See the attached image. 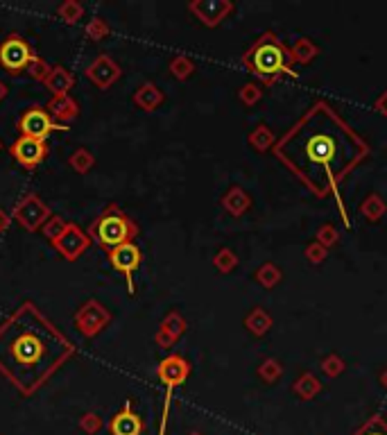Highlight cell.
<instances>
[{
    "instance_id": "1",
    "label": "cell",
    "mask_w": 387,
    "mask_h": 435,
    "mask_svg": "<svg viewBox=\"0 0 387 435\" xmlns=\"http://www.w3.org/2000/svg\"><path fill=\"white\" fill-rule=\"evenodd\" d=\"M272 154L315 197L333 195L344 227L351 229L339 184L369 156V143L326 100L313 102L306 114L279 136Z\"/></svg>"
},
{
    "instance_id": "2",
    "label": "cell",
    "mask_w": 387,
    "mask_h": 435,
    "mask_svg": "<svg viewBox=\"0 0 387 435\" xmlns=\"http://www.w3.org/2000/svg\"><path fill=\"white\" fill-rule=\"evenodd\" d=\"M77 354L75 345L34 302H23L0 322V374L32 397Z\"/></svg>"
},
{
    "instance_id": "3",
    "label": "cell",
    "mask_w": 387,
    "mask_h": 435,
    "mask_svg": "<svg viewBox=\"0 0 387 435\" xmlns=\"http://www.w3.org/2000/svg\"><path fill=\"white\" fill-rule=\"evenodd\" d=\"M242 64L265 86L281 82L283 77H297L295 64H292V57H290V48L281 41L279 34L272 32V30H265V32L249 45L247 52L242 54Z\"/></svg>"
},
{
    "instance_id": "4",
    "label": "cell",
    "mask_w": 387,
    "mask_h": 435,
    "mask_svg": "<svg viewBox=\"0 0 387 435\" xmlns=\"http://www.w3.org/2000/svg\"><path fill=\"white\" fill-rule=\"evenodd\" d=\"M138 232L140 229L136 225V220L127 216L118 204H109L89 225L91 241H96L105 252H112L116 247H121V245L134 243Z\"/></svg>"
},
{
    "instance_id": "5",
    "label": "cell",
    "mask_w": 387,
    "mask_h": 435,
    "mask_svg": "<svg viewBox=\"0 0 387 435\" xmlns=\"http://www.w3.org/2000/svg\"><path fill=\"white\" fill-rule=\"evenodd\" d=\"M156 376H159L161 385L165 387L163 413H161V424H159V435H165V424H168L172 392H175L179 385H184L188 381V376H191V363H188L181 354H170L159 363V367H156Z\"/></svg>"
},
{
    "instance_id": "6",
    "label": "cell",
    "mask_w": 387,
    "mask_h": 435,
    "mask_svg": "<svg viewBox=\"0 0 387 435\" xmlns=\"http://www.w3.org/2000/svg\"><path fill=\"white\" fill-rule=\"evenodd\" d=\"M112 320H114L112 311H109V308L102 302H98V299H89V302H84L73 315L75 329L80 331L84 338L100 336L102 331H105L109 324H112Z\"/></svg>"
},
{
    "instance_id": "7",
    "label": "cell",
    "mask_w": 387,
    "mask_h": 435,
    "mask_svg": "<svg viewBox=\"0 0 387 435\" xmlns=\"http://www.w3.org/2000/svg\"><path fill=\"white\" fill-rule=\"evenodd\" d=\"M50 216H52L50 207L36 193H28L25 197H21V200L14 204V211H12V218L30 234L41 232V227Z\"/></svg>"
},
{
    "instance_id": "8",
    "label": "cell",
    "mask_w": 387,
    "mask_h": 435,
    "mask_svg": "<svg viewBox=\"0 0 387 435\" xmlns=\"http://www.w3.org/2000/svg\"><path fill=\"white\" fill-rule=\"evenodd\" d=\"M19 130L21 136L45 141L54 132H68V125H59L54 118L45 112V107H30L28 112H23L19 118Z\"/></svg>"
},
{
    "instance_id": "9",
    "label": "cell",
    "mask_w": 387,
    "mask_h": 435,
    "mask_svg": "<svg viewBox=\"0 0 387 435\" xmlns=\"http://www.w3.org/2000/svg\"><path fill=\"white\" fill-rule=\"evenodd\" d=\"M34 59V50L21 34H10L0 41V66L12 75L25 73L30 61Z\"/></svg>"
},
{
    "instance_id": "10",
    "label": "cell",
    "mask_w": 387,
    "mask_h": 435,
    "mask_svg": "<svg viewBox=\"0 0 387 435\" xmlns=\"http://www.w3.org/2000/svg\"><path fill=\"white\" fill-rule=\"evenodd\" d=\"M107 259L114 270L125 276V281H127V292L134 295V292H136V286H134V272H136L140 263H143V252H140V247L136 243L121 245V247L107 252Z\"/></svg>"
},
{
    "instance_id": "11",
    "label": "cell",
    "mask_w": 387,
    "mask_h": 435,
    "mask_svg": "<svg viewBox=\"0 0 387 435\" xmlns=\"http://www.w3.org/2000/svg\"><path fill=\"white\" fill-rule=\"evenodd\" d=\"M10 154L14 156V161H17L23 170H36L39 165L43 163L45 156L50 154V148H48L45 141L19 136L10 145Z\"/></svg>"
},
{
    "instance_id": "12",
    "label": "cell",
    "mask_w": 387,
    "mask_h": 435,
    "mask_svg": "<svg viewBox=\"0 0 387 435\" xmlns=\"http://www.w3.org/2000/svg\"><path fill=\"white\" fill-rule=\"evenodd\" d=\"M84 75H86V80H89L91 84H96L100 91H107V89H112L118 80H121L123 68L118 66V61L114 57H109L107 52H100L98 57L86 66Z\"/></svg>"
},
{
    "instance_id": "13",
    "label": "cell",
    "mask_w": 387,
    "mask_h": 435,
    "mask_svg": "<svg viewBox=\"0 0 387 435\" xmlns=\"http://www.w3.org/2000/svg\"><path fill=\"white\" fill-rule=\"evenodd\" d=\"M52 247L57 250V254H61V259L77 261L86 250L91 247V236H89V232H84L80 225L70 223L66 227V232L52 243Z\"/></svg>"
},
{
    "instance_id": "14",
    "label": "cell",
    "mask_w": 387,
    "mask_h": 435,
    "mask_svg": "<svg viewBox=\"0 0 387 435\" xmlns=\"http://www.w3.org/2000/svg\"><path fill=\"white\" fill-rule=\"evenodd\" d=\"M233 10L236 5L231 0H193L188 3V12H193L207 28H218L224 19L231 17Z\"/></svg>"
},
{
    "instance_id": "15",
    "label": "cell",
    "mask_w": 387,
    "mask_h": 435,
    "mask_svg": "<svg viewBox=\"0 0 387 435\" xmlns=\"http://www.w3.org/2000/svg\"><path fill=\"white\" fill-rule=\"evenodd\" d=\"M186 329H188V322L184 320V315L179 311H170L159 324V331L154 334V343L159 345L161 350H172V347L179 343V338L186 334Z\"/></svg>"
},
{
    "instance_id": "16",
    "label": "cell",
    "mask_w": 387,
    "mask_h": 435,
    "mask_svg": "<svg viewBox=\"0 0 387 435\" xmlns=\"http://www.w3.org/2000/svg\"><path fill=\"white\" fill-rule=\"evenodd\" d=\"M109 433L112 435H143L145 422L127 401L112 419H109Z\"/></svg>"
},
{
    "instance_id": "17",
    "label": "cell",
    "mask_w": 387,
    "mask_h": 435,
    "mask_svg": "<svg viewBox=\"0 0 387 435\" xmlns=\"http://www.w3.org/2000/svg\"><path fill=\"white\" fill-rule=\"evenodd\" d=\"M45 112L59 125H68L80 116V105H77V100L73 96H52L48 100V105H45Z\"/></svg>"
},
{
    "instance_id": "18",
    "label": "cell",
    "mask_w": 387,
    "mask_h": 435,
    "mask_svg": "<svg viewBox=\"0 0 387 435\" xmlns=\"http://www.w3.org/2000/svg\"><path fill=\"white\" fill-rule=\"evenodd\" d=\"M132 100H134V105L138 109H143V112H156V109L163 105L165 96L154 82H143L136 91H134Z\"/></svg>"
},
{
    "instance_id": "19",
    "label": "cell",
    "mask_w": 387,
    "mask_h": 435,
    "mask_svg": "<svg viewBox=\"0 0 387 435\" xmlns=\"http://www.w3.org/2000/svg\"><path fill=\"white\" fill-rule=\"evenodd\" d=\"M43 86L48 89L52 96H70V91H73L75 86V73H70L66 66H52L48 80L43 82Z\"/></svg>"
},
{
    "instance_id": "20",
    "label": "cell",
    "mask_w": 387,
    "mask_h": 435,
    "mask_svg": "<svg viewBox=\"0 0 387 435\" xmlns=\"http://www.w3.org/2000/svg\"><path fill=\"white\" fill-rule=\"evenodd\" d=\"M222 209L227 213H231L233 218H240L251 209V195L242 186H231L222 195Z\"/></svg>"
},
{
    "instance_id": "21",
    "label": "cell",
    "mask_w": 387,
    "mask_h": 435,
    "mask_svg": "<svg viewBox=\"0 0 387 435\" xmlns=\"http://www.w3.org/2000/svg\"><path fill=\"white\" fill-rule=\"evenodd\" d=\"M320 54V45L313 41L311 37H297L295 43L290 45V57H292V64H299V66H306L311 64V61Z\"/></svg>"
},
{
    "instance_id": "22",
    "label": "cell",
    "mask_w": 387,
    "mask_h": 435,
    "mask_svg": "<svg viewBox=\"0 0 387 435\" xmlns=\"http://www.w3.org/2000/svg\"><path fill=\"white\" fill-rule=\"evenodd\" d=\"M276 141H279L276 134L270 130V125H265V123L256 125L247 136V143L251 145V150H256V152H272Z\"/></svg>"
},
{
    "instance_id": "23",
    "label": "cell",
    "mask_w": 387,
    "mask_h": 435,
    "mask_svg": "<svg viewBox=\"0 0 387 435\" xmlns=\"http://www.w3.org/2000/svg\"><path fill=\"white\" fill-rule=\"evenodd\" d=\"M244 329L249 331L251 336L256 338H263L267 331L272 329V315L265 311V308L254 306L251 311L247 313V318H244Z\"/></svg>"
},
{
    "instance_id": "24",
    "label": "cell",
    "mask_w": 387,
    "mask_h": 435,
    "mask_svg": "<svg viewBox=\"0 0 387 435\" xmlns=\"http://www.w3.org/2000/svg\"><path fill=\"white\" fill-rule=\"evenodd\" d=\"M322 387H324L322 381L313 374V372H304V374L295 381V385H292V392H295L302 401H311L322 392Z\"/></svg>"
},
{
    "instance_id": "25",
    "label": "cell",
    "mask_w": 387,
    "mask_h": 435,
    "mask_svg": "<svg viewBox=\"0 0 387 435\" xmlns=\"http://www.w3.org/2000/svg\"><path fill=\"white\" fill-rule=\"evenodd\" d=\"M360 213L367 223H378L387 213V204L378 193H369L365 200L360 202Z\"/></svg>"
},
{
    "instance_id": "26",
    "label": "cell",
    "mask_w": 387,
    "mask_h": 435,
    "mask_svg": "<svg viewBox=\"0 0 387 435\" xmlns=\"http://www.w3.org/2000/svg\"><path fill=\"white\" fill-rule=\"evenodd\" d=\"M254 279L256 283H260L263 288L267 290H272L276 283H279L283 279V272H281V267L279 265H274V263H263L258 267V270L254 272Z\"/></svg>"
},
{
    "instance_id": "27",
    "label": "cell",
    "mask_w": 387,
    "mask_h": 435,
    "mask_svg": "<svg viewBox=\"0 0 387 435\" xmlns=\"http://www.w3.org/2000/svg\"><path fill=\"white\" fill-rule=\"evenodd\" d=\"M68 163H70V168H73L75 172H80V175H86V172H91L93 165H96V156H93L86 148H77V150H73V152H70Z\"/></svg>"
},
{
    "instance_id": "28",
    "label": "cell",
    "mask_w": 387,
    "mask_h": 435,
    "mask_svg": "<svg viewBox=\"0 0 387 435\" xmlns=\"http://www.w3.org/2000/svg\"><path fill=\"white\" fill-rule=\"evenodd\" d=\"M168 68L172 77H177L179 82H186L188 77H193L195 73V61L191 57H186V54H175V57L170 59Z\"/></svg>"
},
{
    "instance_id": "29",
    "label": "cell",
    "mask_w": 387,
    "mask_h": 435,
    "mask_svg": "<svg viewBox=\"0 0 387 435\" xmlns=\"http://www.w3.org/2000/svg\"><path fill=\"white\" fill-rule=\"evenodd\" d=\"M57 17L64 23H68V26H75L84 17V5L77 3V0H66V3H61L57 7Z\"/></svg>"
},
{
    "instance_id": "30",
    "label": "cell",
    "mask_w": 387,
    "mask_h": 435,
    "mask_svg": "<svg viewBox=\"0 0 387 435\" xmlns=\"http://www.w3.org/2000/svg\"><path fill=\"white\" fill-rule=\"evenodd\" d=\"M70 223L64 218V216H57V213H52V216L45 220V225L41 227V234L45 236V239H48L50 243H54L59 239L61 234L66 232V227H68Z\"/></svg>"
},
{
    "instance_id": "31",
    "label": "cell",
    "mask_w": 387,
    "mask_h": 435,
    "mask_svg": "<svg viewBox=\"0 0 387 435\" xmlns=\"http://www.w3.org/2000/svg\"><path fill=\"white\" fill-rule=\"evenodd\" d=\"M213 265H216L218 272L229 274V272H233L236 265H238V256H236L233 250L222 247V250L216 252V256H213Z\"/></svg>"
},
{
    "instance_id": "32",
    "label": "cell",
    "mask_w": 387,
    "mask_h": 435,
    "mask_svg": "<svg viewBox=\"0 0 387 435\" xmlns=\"http://www.w3.org/2000/svg\"><path fill=\"white\" fill-rule=\"evenodd\" d=\"M258 376L263 378L265 383H276L283 376V365L276 358H265L258 365Z\"/></svg>"
},
{
    "instance_id": "33",
    "label": "cell",
    "mask_w": 387,
    "mask_h": 435,
    "mask_svg": "<svg viewBox=\"0 0 387 435\" xmlns=\"http://www.w3.org/2000/svg\"><path fill=\"white\" fill-rule=\"evenodd\" d=\"M50 70H52V66L48 64V61L41 59V57H36V54H34V59L28 64L25 73H28V77H32L34 82H41V84H43L45 80H48Z\"/></svg>"
},
{
    "instance_id": "34",
    "label": "cell",
    "mask_w": 387,
    "mask_h": 435,
    "mask_svg": "<svg viewBox=\"0 0 387 435\" xmlns=\"http://www.w3.org/2000/svg\"><path fill=\"white\" fill-rule=\"evenodd\" d=\"M351 435H387V419L383 415L369 417L367 422L362 424L358 431H353Z\"/></svg>"
},
{
    "instance_id": "35",
    "label": "cell",
    "mask_w": 387,
    "mask_h": 435,
    "mask_svg": "<svg viewBox=\"0 0 387 435\" xmlns=\"http://www.w3.org/2000/svg\"><path fill=\"white\" fill-rule=\"evenodd\" d=\"M344 370H346V363L342 361V356L328 354V356H324V358H322V372L328 378H337Z\"/></svg>"
},
{
    "instance_id": "36",
    "label": "cell",
    "mask_w": 387,
    "mask_h": 435,
    "mask_svg": "<svg viewBox=\"0 0 387 435\" xmlns=\"http://www.w3.org/2000/svg\"><path fill=\"white\" fill-rule=\"evenodd\" d=\"M238 100L242 102V105L254 107L256 102L263 100V89H260V86L254 84V82L244 84V86H240V91H238Z\"/></svg>"
},
{
    "instance_id": "37",
    "label": "cell",
    "mask_w": 387,
    "mask_h": 435,
    "mask_svg": "<svg viewBox=\"0 0 387 435\" xmlns=\"http://www.w3.org/2000/svg\"><path fill=\"white\" fill-rule=\"evenodd\" d=\"M109 23L102 19V17H96L89 21V26H86V37L91 39V41H102L105 37H109Z\"/></svg>"
},
{
    "instance_id": "38",
    "label": "cell",
    "mask_w": 387,
    "mask_h": 435,
    "mask_svg": "<svg viewBox=\"0 0 387 435\" xmlns=\"http://www.w3.org/2000/svg\"><path fill=\"white\" fill-rule=\"evenodd\" d=\"M315 241H317L320 245H324L326 250H331V247H333V245H337V241H339L337 227H335V225H331V223L322 225V227L317 229V236H315Z\"/></svg>"
},
{
    "instance_id": "39",
    "label": "cell",
    "mask_w": 387,
    "mask_h": 435,
    "mask_svg": "<svg viewBox=\"0 0 387 435\" xmlns=\"http://www.w3.org/2000/svg\"><path fill=\"white\" fill-rule=\"evenodd\" d=\"M326 259H328V250L324 247V245H320L317 241H313V243L306 247V261H308V263L320 265V263H324Z\"/></svg>"
},
{
    "instance_id": "40",
    "label": "cell",
    "mask_w": 387,
    "mask_h": 435,
    "mask_svg": "<svg viewBox=\"0 0 387 435\" xmlns=\"http://www.w3.org/2000/svg\"><path fill=\"white\" fill-rule=\"evenodd\" d=\"M80 426H82L84 431H89V433H96V431H100V426H102V419H100L98 415L89 413V415H84V417H82Z\"/></svg>"
},
{
    "instance_id": "41",
    "label": "cell",
    "mask_w": 387,
    "mask_h": 435,
    "mask_svg": "<svg viewBox=\"0 0 387 435\" xmlns=\"http://www.w3.org/2000/svg\"><path fill=\"white\" fill-rule=\"evenodd\" d=\"M374 109L381 116H387V91H383L381 96H378L376 100H374Z\"/></svg>"
},
{
    "instance_id": "42",
    "label": "cell",
    "mask_w": 387,
    "mask_h": 435,
    "mask_svg": "<svg viewBox=\"0 0 387 435\" xmlns=\"http://www.w3.org/2000/svg\"><path fill=\"white\" fill-rule=\"evenodd\" d=\"M12 216H10V213H7L5 209H0V234H5L7 232V229H10L12 227Z\"/></svg>"
},
{
    "instance_id": "43",
    "label": "cell",
    "mask_w": 387,
    "mask_h": 435,
    "mask_svg": "<svg viewBox=\"0 0 387 435\" xmlns=\"http://www.w3.org/2000/svg\"><path fill=\"white\" fill-rule=\"evenodd\" d=\"M7 93H10V86H7L3 80H0V102H3L7 98Z\"/></svg>"
},
{
    "instance_id": "44",
    "label": "cell",
    "mask_w": 387,
    "mask_h": 435,
    "mask_svg": "<svg viewBox=\"0 0 387 435\" xmlns=\"http://www.w3.org/2000/svg\"><path fill=\"white\" fill-rule=\"evenodd\" d=\"M381 385L385 387V390H387V370L383 372V374H381Z\"/></svg>"
},
{
    "instance_id": "45",
    "label": "cell",
    "mask_w": 387,
    "mask_h": 435,
    "mask_svg": "<svg viewBox=\"0 0 387 435\" xmlns=\"http://www.w3.org/2000/svg\"><path fill=\"white\" fill-rule=\"evenodd\" d=\"M188 435H202V433H197V431H195V433H188Z\"/></svg>"
},
{
    "instance_id": "46",
    "label": "cell",
    "mask_w": 387,
    "mask_h": 435,
    "mask_svg": "<svg viewBox=\"0 0 387 435\" xmlns=\"http://www.w3.org/2000/svg\"><path fill=\"white\" fill-rule=\"evenodd\" d=\"M0 150H3V143H0Z\"/></svg>"
}]
</instances>
